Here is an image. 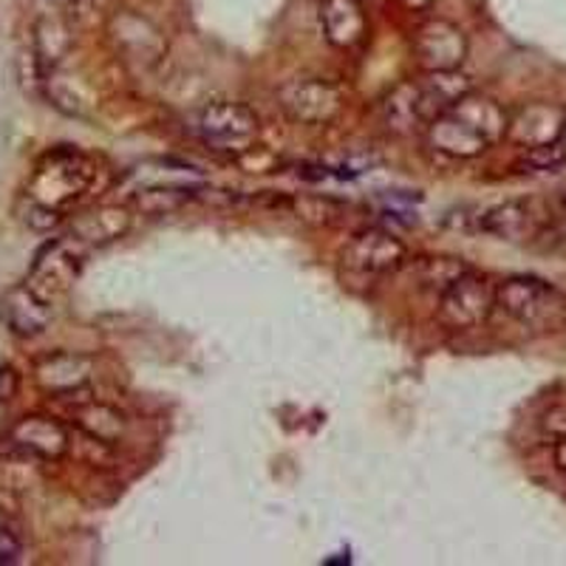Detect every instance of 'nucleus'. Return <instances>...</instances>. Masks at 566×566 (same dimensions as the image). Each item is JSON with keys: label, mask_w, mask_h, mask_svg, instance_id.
Masks as SVG:
<instances>
[{"label": "nucleus", "mask_w": 566, "mask_h": 566, "mask_svg": "<svg viewBox=\"0 0 566 566\" xmlns=\"http://www.w3.org/2000/svg\"><path fill=\"white\" fill-rule=\"evenodd\" d=\"M94 174L97 170L88 156L77 154V150H57L45 159V165L34 176V205L60 212V207L71 205L88 190Z\"/></svg>", "instance_id": "nucleus-4"}, {"label": "nucleus", "mask_w": 566, "mask_h": 566, "mask_svg": "<svg viewBox=\"0 0 566 566\" xmlns=\"http://www.w3.org/2000/svg\"><path fill=\"white\" fill-rule=\"evenodd\" d=\"M518 165L530 174H553L560 165H566V145L564 142H547L538 148H527Z\"/></svg>", "instance_id": "nucleus-20"}, {"label": "nucleus", "mask_w": 566, "mask_h": 566, "mask_svg": "<svg viewBox=\"0 0 566 566\" xmlns=\"http://www.w3.org/2000/svg\"><path fill=\"white\" fill-rule=\"evenodd\" d=\"M535 227H538V216H535V205L527 199L504 201L479 219V230L504 241H524L533 235Z\"/></svg>", "instance_id": "nucleus-14"}, {"label": "nucleus", "mask_w": 566, "mask_h": 566, "mask_svg": "<svg viewBox=\"0 0 566 566\" xmlns=\"http://www.w3.org/2000/svg\"><path fill=\"white\" fill-rule=\"evenodd\" d=\"M408 247L397 232L386 227H368V230L354 232L352 241L343 247L340 264L348 275L357 277H382L397 272L406 264Z\"/></svg>", "instance_id": "nucleus-5"}, {"label": "nucleus", "mask_w": 566, "mask_h": 566, "mask_svg": "<svg viewBox=\"0 0 566 566\" xmlns=\"http://www.w3.org/2000/svg\"><path fill=\"white\" fill-rule=\"evenodd\" d=\"M77 241L71 239L54 241V244L45 247L43 255H40L38 264H34L32 277H29V286H32L40 297L52 301V297L63 295L71 283H74L80 264H83V255L77 252Z\"/></svg>", "instance_id": "nucleus-10"}, {"label": "nucleus", "mask_w": 566, "mask_h": 566, "mask_svg": "<svg viewBox=\"0 0 566 566\" xmlns=\"http://www.w3.org/2000/svg\"><path fill=\"white\" fill-rule=\"evenodd\" d=\"M566 114L553 105H527L510 119L507 136L524 148H538L547 142H560Z\"/></svg>", "instance_id": "nucleus-13"}, {"label": "nucleus", "mask_w": 566, "mask_h": 566, "mask_svg": "<svg viewBox=\"0 0 566 566\" xmlns=\"http://www.w3.org/2000/svg\"><path fill=\"white\" fill-rule=\"evenodd\" d=\"M493 310L495 286H490V281L484 275H476V272L470 270L439 295L437 317L444 328L468 332V328L482 326Z\"/></svg>", "instance_id": "nucleus-7"}, {"label": "nucleus", "mask_w": 566, "mask_h": 566, "mask_svg": "<svg viewBox=\"0 0 566 566\" xmlns=\"http://www.w3.org/2000/svg\"><path fill=\"white\" fill-rule=\"evenodd\" d=\"M507 128L510 116L502 105L468 91L424 128V139L437 154L451 156V159H476L484 150L493 148L495 142H502Z\"/></svg>", "instance_id": "nucleus-1"}, {"label": "nucleus", "mask_w": 566, "mask_h": 566, "mask_svg": "<svg viewBox=\"0 0 566 566\" xmlns=\"http://www.w3.org/2000/svg\"><path fill=\"white\" fill-rule=\"evenodd\" d=\"M495 306L530 328H553L566 317V297L553 283L533 275H513L495 283Z\"/></svg>", "instance_id": "nucleus-3"}, {"label": "nucleus", "mask_w": 566, "mask_h": 566, "mask_svg": "<svg viewBox=\"0 0 566 566\" xmlns=\"http://www.w3.org/2000/svg\"><path fill=\"white\" fill-rule=\"evenodd\" d=\"M277 103L292 123L326 125L343 108V94L326 80H292L277 91Z\"/></svg>", "instance_id": "nucleus-8"}, {"label": "nucleus", "mask_w": 566, "mask_h": 566, "mask_svg": "<svg viewBox=\"0 0 566 566\" xmlns=\"http://www.w3.org/2000/svg\"><path fill=\"white\" fill-rule=\"evenodd\" d=\"M555 462L560 470H566V439H558V448H555Z\"/></svg>", "instance_id": "nucleus-25"}, {"label": "nucleus", "mask_w": 566, "mask_h": 566, "mask_svg": "<svg viewBox=\"0 0 566 566\" xmlns=\"http://www.w3.org/2000/svg\"><path fill=\"white\" fill-rule=\"evenodd\" d=\"M258 130L261 123L255 111L241 103H212L196 119V134L219 154H247L258 139Z\"/></svg>", "instance_id": "nucleus-6"}, {"label": "nucleus", "mask_w": 566, "mask_h": 566, "mask_svg": "<svg viewBox=\"0 0 566 566\" xmlns=\"http://www.w3.org/2000/svg\"><path fill=\"white\" fill-rule=\"evenodd\" d=\"M9 442L18 448V451L29 453V457L38 459H60L69 451V428L60 424L57 419L49 417H27L20 419L9 431Z\"/></svg>", "instance_id": "nucleus-11"}, {"label": "nucleus", "mask_w": 566, "mask_h": 566, "mask_svg": "<svg viewBox=\"0 0 566 566\" xmlns=\"http://www.w3.org/2000/svg\"><path fill=\"white\" fill-rule=\"evenodd\" d=\"M130 227V212L125 207H99L80 216L71 227V241L85 247H103L111 241L123 239Z\"/></svg>", "instance_id": "nucleus-15"}, {"label": "nucleus", "mask_w": 566, "mask_h": 566, "mask_svg": "<svg viewBox=\"0 0 566 566\" xmlns=\"http://www.w3.org/2000/svg\"><path fill=\"white\" fill-rule=\"evenodd\" d=\"M433 3H437V0H402V7H406L408 12H428Z\"/></svg>", "instance_id": "nucleus-24"}, {"label": "nucleus", "mask_w": 566, "mask_h": 566, "mask_svg": "<svg viewBox=\"0 0 566 566\" xmlns=\"http://www.w3.org/2000/svg\"><path fill=\"white\" fill-rule=\"evenodd\" d=\"M74 422L80 431H85L99 444H116L125 437L123 413L111 406H99V402H85V406L74 408Z\"/></svg>", "instance_id": "nucleus-18"}, {"label": "nucleus", "mask_w": 566, "mask_h": 566, "mask_svg": "<svg viewBox=\"0 0 566 566\" xmlns=\"http://www.w3.org/2000/svg\"><path fill=\"white\" fill-rule=\"evenodd\" d=\"M323 34L337 49H354L368 34V20L357 0H323L321 3Z\"/></svg>", "instance_id": "nucleus-12"}, {"label": "nucleus", "mask_w": 566, "mask_h": 566, "mask_svg": "<svg viewBox=\"0 0 566 566\" xmlns=\"http://www.w3.org/2000/svg\"><path fill=\"white\" fill-rule=\"evenodd\" d=\"M20 553H23V544H20L18 535H14L12 530L0 527V564H18Z\"/></svg>", "instance_id": "nucleus-21"}, {"label": "nucleus", "mask_w": 566, "mask_h": 566, "mask_svg": "<svg viewBox=\"0 0 566 566\" xmlns=\"http://www.w3.org/2000/svg\"><path fill=\"white\" fill-rule=\"evenodd\" d=\"M18 374H14V368L9 366H0V402H9V399L18 394Z\"/></svg>", "instance_id": "nucleus-23"}, {"label": "nucleus", "mask_w": 566, "mask_h": 566, "mask_svg": "<svg viewBox=\"0 0 566 566\" xmlns=\"http://www.w3.org/2000/svg\"><path fill=\"white\" fill-rule=\"evenodd\" d=\"M541 431L553 439H566V406L549 408L544 419H541Z\"/></svg>", "instance_id": "nucleus-22"}, {"label": "nucleus", "mask_w": 566, "mask_h": 566, "mask_svg": "<svg viewBox=\"0 0 566 566\" xmlns=\"http://www.w3.org/2000/svg\"><path fill=\"white\" fill-rule=\"evenodd\" d=\"M470 88L468 77L459 71H422V77L406 80L388 94L382 114L394 134H413L428 128L439 114L462 99Z\"/></svg>", "instance_id": "nucleus-2"}, {"label": "nucleus", "mask_w": 566, "mask_h": 566, "mask_svg": "<svg viewBox=\"0 0 566 566\" xmlns=\"http://www.w3.org/2000/svg\"><path fill=\"white\" fill-rule=\"evenodd\" d=\"M419 283H422L424 290H433L442 295L453 281L470 272V266L464 264L462 258H451V255H433V258H422L419 261Z\"/></svg>", "instance_id": "nucleus-19"}, {"label": "nucleus", "mask_w": 566, "mask_h": 566, "mask_svg": "<svg viewBox=\"0 0 566 566\" xmlns=\"http://www.w3.org/2000/svg\"><path fill=\"white\" fill-rule=\"evenodd\" d=\"M38 377L49 391L74 394L88 386L91 360L88 357H80V354H57V357H49L38 368Z\"/></svg>", "instance_id": "nucleus-17"}, {"label": "nucleus", "mask_w": 566, "mask_h": 566, "mask_svg": "<svg viewBox=\"0 0 566 566\" xmlns=\"http://www.w3.org/2000/svg\"><path fill=\"white\" fill-rule=\"evenodd\" d=\"M560 142H564V145H566V123H564V130H560Z\"/></svg>", "instance_id": "nucleus-26"}, {"label": "nucleus", "mask_w": 566, "mask_h": 566, "mask_svg": "<svg viewBox=\"0 0 566 566\" xmlns=\"http://www.w3.org/2000/svg\"><path fill=\"white\" fill-rule=\"evenodd\" d=\"M3 317L12 326L14 335H40L49 321H52V312H49V301L40 297L32 286H20L3 303Z\"/></svg>", "instance_id": "nucleus-16"}, {"label": "nucleus", "mask_w": 566, "mask_h": 566, "mask_svg": "<svg viewBox=\"0 0 566 566\" xmlns=\"http://www.w3.org/2000/svg\"><path fill=\"white\" fill-rule=\"evenodd\" d=\"M413 54L422 71H459L468 60V38L451 20H428L413 34Z\"/></svg>", "instance_id": "nucleus-9"}]
</instances>
